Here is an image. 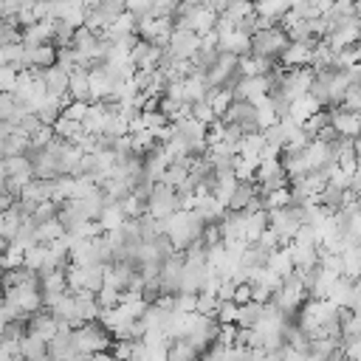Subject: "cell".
I'll list each match as a JSON object with an SVG mask.
<instances>
[{
	"label": "cell",
	"instance_id": "cell-1",
	"mask_svg": "<svg viewBox=\"0 0 361 361\" xmlns=\"http://www.w3.org/2000/svg\"><path fill=\"white\" fill-rule=\"evenodd\" d=\"M288 42H290V37L285 34L282 25H274V23H271V25H259V28L251 34V54L276 62Z\"/></svg>",
	"mask_w": 361,
	"mask_h": 361
},
{
	"label": "cell",
	"instance_id": "cell-2",
	"mask_svg": "<svg viewBox=\"0 0 361 361\" xmlns=\"http://www.w3.org/2000/svg\"><path fill=\"white\" fill-rule=\"evenodd\" d=\"M178 209V195H175V189L172 186H166L164 180H155V186H152V192H149V197H147V212L152 214V217H169L172 212Z\"/></svg>",
	"mask_w": 361,
	"mask_h": 361
},
{
	"label": "cell",
	"instance_id": "cell-3",
	"mask_svg": "<svg viewBox=\"0 0 361 361\" xmlns=\"http://www.w3.org/2000/svg\"><path fill=\"white\" fill-rule=\"evenodd\" d=\"M56 62V45L54 42H39V45H25V59L23 68H48Z\"/></svg>",
	"mask_w": 361,
	"mask_h": 361
},
{
	"label": "cell",
	"instance_id": "cell-4",
	"mask_svg": "<svg viewBox=\"0 0 361 361\" xmlns=\"http://www.w3.org/2000/svg\"><path fill=\"white\" fill-rule=\"evenodd\" d=\"M68 93H71V99H79V102H93V90H90V71H85V68L71 71V79H68Z\"/></svg>",
	"mask_w": 361,
	"mask_h": 361
},
{
	"label": "cell",
	"instance_id": "cell-5",
	"mask_svg": "<svg viewBox=\"0 0 361 361\" xmlns=\"http://www.w3.org/2000/svg\"><path fill=\"white\" fill-rule=\"evenodd\" d=\"M262 307H265V302H259V299H248V302L237 305V319H234V324H237V327H254V324L262 319Z\"/></svg>",
	"mask_w": 361,
	"mask_h": 361
},
{
	"label": "cell",
	"instance_id": "cell-6",
	"mask_svg": "<svg viewBox=\"0 0 361 361\" xmlns=\"http://www.w3.org/2000/svg\"><path fill=\"white\" fill-rule=\"evenodd\" d=\"M220 14L228 17V20H234V23H240V20H245V17L254 14V0H226L223 8H220Z\"/></svg>",
	"mask_w": 361,
	"mask_h": 361
},
{
	"label": "cell",
	"instance_id": "cell-7",
	"mask_svg": "<svg viewBox=\"0 0 361 361\" xmlns=\"http://www.w3.org/2000/svg\"><path fill=\"white\" fill-rule=\"evenodd\" d=\"M73 25L71 23H65V20H54V31H51V42L56 45V48H65V45H71L73 42Z\"/></svg>",
	"mask_w": 361,
	"mask_h": 361
},
{
	"label": "cell",
	"instance_id": "cell-8",
	"mask_svg": "<svg viewBox=\"0 0 361 361\" xmlns=\"http://www.w3.org/2000/svg\"><path fill=\"white\" fill-rule=\"evenodd\" d=\"M237 305H243V302H248V299H254V290H251V282L245 279V282H237V288H234V296H231Z\"/></svg>",
	"mask_w": 361,
	"mask_h": 361
}]
</instances>
